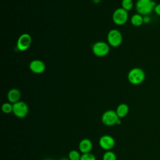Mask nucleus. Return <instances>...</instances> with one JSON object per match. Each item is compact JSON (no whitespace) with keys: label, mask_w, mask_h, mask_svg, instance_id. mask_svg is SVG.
<instances>
[{"label":"nucleus","mask_w":160,"mask_h":160,"mask_svg":"<svg viewBox=\"0 0 160 160\" xmlns=\"http://www.w3.org/2000/svg\"><path fill=\"white\" fill-rule=\"evenodd\" d=\"M156 5L152 0H138L136 2V11L142 16L150 14L154 9Z\"/></svg>","instance_id":"1"},{"label":"nucleus","mask_w":160,"mask_h":160,"mask_svg":"<svg viewBox=\"0 0 160 160\" xmlns=\"http://www.w3.org/2000/svg\"><path fill=\"white\" fill-rule=\"evenodd\" d=\"M146 74L143 69L140 68L131 69L128 74V81L133 85H139L145 79Z\"/></svg>","instance_id":"2"},{"label":"nucleus","mask_w":160,"mask_h":160,"mask_svg":"<svg viewBox=\"0 0 160 160\" xmlns=\"http://www.w3.org/2000/svg\"><path fill=\"white\" fill-rule=\"evenodd\" d=\"M107 40L109 45L111 46L114 48L118 47L121 45L122 41V34L118 29H111L108 34Z\"/></svg>","instance_id":"3"},{"label":"nucleus","mask_w":160,"mask_h":160,"mask_svg":"<svg viewBox=\"0 0 160 160\" xmlns=\"http://www.w3.org/2000/svg\"><path fill=\"white\" fill-rule=\"evenodd\" d=\"M112 21L118 26L125 24L128 20V12L122 8L116 9L112 14Z\"/></svg>","instance_id":"4"},{"label":"nucleus","mask_w":160,"mask_h":160,"mask_svg":"<svg viewBox=\"0 0 160 160\" xmlns=\"http://www.w3.org/2000/svg\"><path fill=\"white\" fill-rule=\"evenodd\" d=\"M109 44L104 41L96 42L92 47L93 54L98 57L106 56L109 52Z\"/></svg>","instance_id":"5"},{"label":"nucleus","mask_w":160,"mask_h":160,"mask_svg":"<svg viewBox=\"0 0 160 160\" xmlns=\"http://www.w3.org/2000/svg\"><path fill=\"white\" fill-rule=\"evenodd\" d=\"M29 112L28 104L23 101H18L12 104V113L19 118H25Z\"/></svg>","instance_id":"6"},{"label":"nucleus","mask_w":160,"mask_h":160,"mask_svg":"<svg viewBox=\"0 0 160 160\" xmlns=\"http://www.w3.org/2000/svg\"><path fill=\"white\" fill-rule=\"evenodd\" d=\"M119 119V118L117 115L116 111L112 109L105 111L101 117L102 123L107 126H111L116 124V122Z\"/></svg>","instance_id":"7"},{"label":"nucleus","mask_w":160,"mask_h":160,"mask_svg":"<svg viewBox=\"0 0 160 160\" xmlns=\"http://www.w3.org/2000/svg\"><path fill=\"white\" fill-rule=\"evenodd\" d=\"M32 42V38L28 33L22 34L18 39L16 47L20 51H26L29 48Z\"/></svg>","instance_id":"8"},{"label":"nucleus","mask_w":160,"mask_h":160,"mask_svg":"<svg viewBox=\"0 0 160 160\" xmlns=\"http://www.w3.org/2000/svg\"><path fill=\"white\" fill-rule=\"evenodd\" d=\"M99 144L102 149L110 151L115 145V140L110 135H103L99 140Z\"/></svg>","instance_id":"9"},{"label":"nucleus","mask_w":160,"mask_h":160,"mask_svg":"<svg viewBox=\"0 0 160 160\" xmlns=\"http://www.w3.org/2000/svg\"><path fill=\"white\" fill-rule=\"evenodd\" d=\"M30 70L35 74H41L46 69V65L43 61L39 59H34L29 63Z\"/></svg>","instance_id":"10"},{"label":"nucleus","mask_w":160,"mask_h":160,"mask_svg":"<svg viewBox=\"0 0 160 160\" xmlns=\"http://www.w3.org/2000/svg\"><path fill=\"white\" fill-rule=\"evenodd\" d=\"M92 149V143L89 139H82L79 144V150L82 154L91 152Z\"/></svg>","instance_id":"11"},{"label":"nucleus","mask_w":160,"mask_h":160,"mask_svg":"<svg viewBox=\"0 0 160 160\" xmlns=\"http://www.w3.org/2000/svg\"><path fill=\"white\" fill-rule=\"evenodd\" d=\"M7 98L9 102H11V104L16 103L19 101L21 98V92L18 89L12 88L9 91Z\"/></svg>","instance_id":"12"},{"label":"nucleus","mask_w":160,"mask_h":160,"mask_svg":"<svg viewBox=\"0 0 160 160\" xmlns=\"http://www.w3.org/2000/svg\"><path fill=\"white\" fill-rule=\"evenodd\" d=\"M119 118H123L127 116L129 112V107L125 103H121L118 105L116 110Z\"/></svg>","instance_id":"13"},{"label":"nucleus","mask_w":160,"mask_h":160,"mask_svg":"<svg viewBox=\"0 0 160 160\" xmlns=\"http://www.w3.org/2000/svg\"><path fill=\"white\" fill-rule=\"evenodd\" d=\"M131 22L134 26H136V27L140 26L144 23L143 16L139 13L135 14L131 16Z\"/></svg>","instance_id":"14"},{"label":"nucleus","mask_w":160,"mask_h":160,"mask_svg":"<svg viewBox=\"0 0 160 160\" xmlns=\"http://www.w3.org/2000/svg\"><path fill=\"white\" fill-rule=\"evenodd\" d=\"M133 5L132 0H122L121 1V8L127 11L131 10Z\"/></svg>","instance_id":"15"},{"label":"nucleus","mask_w":160,"mask_h":160,"mask_svg":"<svg viewBox=\"0 0 160 160\" xmlns=\"http://www.w3.org/2000/svg\"><path fill=\"white\" fill-rule=\"evenodd\" d=\"M102 160H117L116 155L111 151H107L102 156Z\"/></svg>","instance_id":"16"},{"label":"nucleus","mask_w":160,"mask_h":160,"mask_svg":"<svg viewBox=\"0 0 160 160\" xmlns=\"http://www.w3.org/2000/svg\"><path fill=\"white\" fill-rule=\"evenodd\" d=\"M81 156L79 152L76 150L71 151L68 154V158L70 160H80Z\"/></svg>","instance_id":"17"},{"label":"nucleus","mask_w":160,"mask_h":160,"mask_svg":"<svg viewBox=\"0 0 160 160\" xmlns=\"http://www.w3.org/2000/svg\"><path fill=\"white\" fill-rule=\"evenodd\" d=\"M1 109L5 114L12 112V104L11 102H5L2 105Z\"/></svg>","instance_id":"18"},{"label":"nucleus","mask_w":160,"mask_h":160,"mask_svg":"<svg viewBox=\"0 0 160 160\" xmlns=\"http://www.w3.org/2000/svg\"><path fill=\"white\" fill-rule=\"evenodd\" d=\"M80 160H96V158L93 154L88 152L82 154L81 156Z\"/></svg>","instance_id":"19"},{"label":"nucleus","mask_w":160,"mask_h":160,"mask_svg":"<svg viewBox=\"0 0 160 160\" xmlns=\"http://www.w3.org/2000/svg\"><path fill=\"white\" fill-rule=\"evenodd\" d=\"M154 11L158 16H160V4H156Z\"/></svg>","instance_id":"20"},{"label":"nucleus","mask_w":160,"mask_h":160,"mask_svg":"<svg viewBox=\"0 0 160 160\" xmlns=\"http://www.w3.org/2000/svg\"><path fill=\"white\" fill-rule=\"evenodd\" d=\"M150 21H151V18L148 15L143 16V22H144V23L147 24V23H149Z\"/></svg>","instance_id":"21"},{"label":"nucleus","mask_w":160,"mask_h":160,"mask_svg":"<svg viewBox=\"0 0 160 160\" xmlns=\"http://www.w3.org/2000/svg\"><path fill=\"white\" fill-rule=\"evenodd\" d=\"M121 124V121L120 119H119V120L117 121L116 125H119V124Z\"/></svg>","instance_id":"22"},{"label":"nucleus","mask_w":160,"mask_h":160,"mask_svg":"<svg viewBox=\"0 0 160 160\" xmlns=\"http://www.w3.org/2000/svg\"><path fill=\"white\" fill-rule=\"evenodd\" d=\"M60 160H70L69 158H61Z\"/></svg>","instance_id":"23"},{"label":"nucleus","mask_w":160,"mask_h":160,"mask_svg":"<svg viewBox=\"0 0 160 160\" xmlns=\"http://www.w3.org/2000/svg\"><path fill=\"white\" fill-rule=\"evenodd\" d=\"M44 160H54V159H50V158H48V159H44Z\"/></svg>","instance_id":"24"}]
</instances>
